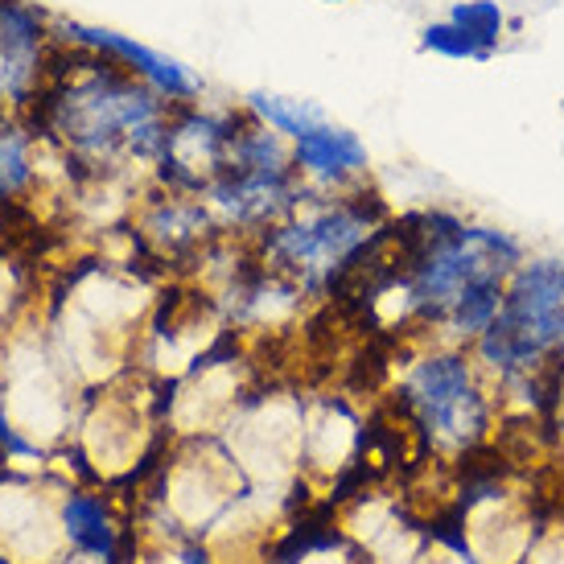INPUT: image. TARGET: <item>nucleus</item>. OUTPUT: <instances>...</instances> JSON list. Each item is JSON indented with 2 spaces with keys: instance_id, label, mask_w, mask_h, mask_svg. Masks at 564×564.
Here are the masks:
<instances>
[{
  "instance_id": "obj_1",
  "label": "nucleus",
  "mask_w": 564,
  "mask_h": 564,
  "mask_svg": "<svg viewBox=\"0 0 564 564\" xmlns=\"http://www.w3.org/2000/svg\"><path fill=\"white\" fill-rule=\"evenodd\" d=\"M400 256V310L408 322L437 329L445 310L474 284H507V276L528 260L523 239L495 223H474L449 210H429L408 223Z\"/></svg>"
},
{
  "instance_id": "obj_2",
  "label": "nucleus",
  "mask_w": 564,
  "mask_h": 564,
  "mask_svg": "<svg viewBox=\"0 0 564 564\" xmlns=\"http://www.w3.org/2000/svg\"><path fill=\"white\" fill-rule=\"evenodd\" d=\"M470 350L495 395L544 392L552 408L564 362V256H528L507 276L499 317Z\"/></svg>"
},
{
  "instance_id": "obj_3",
  "label": "nucleus",
  "mask_w": 564,
  "mask_h": 564,
  "mask_svg": "<svg viewBox=\"0 0 564 564\" xmlns=\"http://www.w3.org/2000/svg\"><path fill=\"white\" fill-rule=\"evenodd\" d=\"M83 66L87 70H79L50 104L54 132H63V141L83 158L158 165L177 108L104 54H91Z\"/></svg>"
},
{
  "instance_id": "obj_4",
  "label": "nucleus",
  "mask_w": 564,
  "mask_h": 564,
  "mask_svg": "<svg viewBox=\"0 0 564 564\" xmlns=\"http://www.w3.org/2000/svg\"><path fill=\"white\" fill-rule=\"evenodd\" d=\"M388 236V210L367 189H310L305 203L260 236L264 268L305 293H326Z\"/></svg>"
},
{
  "instance_id": "obj_5",
  "label": "nucleus",
  "mask_w": 564,
  "mask_h": 564,
  "mask_svg": "<svg viewBox=\"0 0 564 564\" xmlns=\"http://www.w3.org/2000/svg\"><path fill=\"white\" fill-rule=\"evenodd\" d=\"M400 404L437 454H470L495 429V383L482 376L470 346H424L400 376Z\"/></svg>"
},
{
  "instance_id": "obj_6",
  "label": "nucleus",
  "mask_w": 564,
  "mask_h": 564,
  "mask_svg": "<svg viewBox=\"0 0 564 564\" xmlns=\"http://www.w3.org/2000/svg\"><path fill=\"white\" fill-rule=\"evenodd\" d=\"M58 30H63L66 42H75L79 50H87V54H104V58H111L116 66H124L128 75L144 79L158 95H165L173 108L203 104V91H206L203 75H198L194 66L182 63V58L165 54V50L144 46V42H137V37L104 30V25H83V21H63Z\"/></svg>"
},
{
  "instance_id": "obj_7",
  "label": "nucleus",
  "mask_w": 564,
  "mask_h": 564,
  "mask_svg": "<svg viewBox=\"0 0 564 564\" xmlns=\"http://www.w3.org/2000/svg\"><path fill=\"white\" fill-rule=\"evenodd\" d=\"M293 165H297L301 182L317 194L359 189L371 173V149L355 128L334 124L326 116L293 141Z\"/></svg>"
},
{
  "instance_id": "obj_8",
  "label": "nucleus",
  "mask_w": 564,
  "mask_h": 564,
  "mask_svg": "<svg viewBox=\"0 0 564 564\" xmlns=\"http://www.w3.org/2000/svg\"><path fill=\"white\" fill-rule=\"evenodd\" d=\"M42 13L25 0H0V99L21 104L42 63Z\"/></svg>"
},
{
  "instance_id": "obj_9",
  "label": "nucleus",
  "mask_w": 564,
  "mask_h": 564,
  "mask_svg": "<svg viewBox=\"0 0 564 564\" xmlns=\"http://www.w3.org/2000/svg\"><path fill=\"white\" fill-rule=\"evenodd\" d=\"M239 108L248 111L251 120H260L264 128L281 132L284 141H297L301 132H310L317 120H326V111L317 108L314 99H301V95H281V91H248Z\"/></svg>"
},
{
  "instance_id": "obj_10",
  "label": "nucleus",
  "mask_w": 564,
  "mask_h": 564,
  "mask_svg": "<svg viewBox=\"0 0 564 564\" xmlns=\"http://www.w3.org/2000/svg\"><path fill=\"white\" fill-rule=\"evenodd\" d=\"M63 528L70 535V544L83 552H91L99 561L116 556V532H111V519L104 511V502L95 495H70L63 502Z\"/></svg>"
},
{
  "instance_id": "obj_11",
  "label": "nucleus",
  "mask_w": 564,
  "mask_h": 564,
  "mask_svg": "<svg viewBox=\"0 0 564 564\" xmlns=\"http://www.w3.org/2000/svg\"><path fill=\"white\" fill-rule=\"evenodd\" d=\"M445 17L454 21L457 30L470 33L490 58L507 46V37H511V30H516V21H511V13H507L502 0H454V4L445 9Z\"/></svg>"
},
{
  "instance_id": "obj_12",
  "label": "nucleus",
  "mask_w": 564,
  "mask_h": 564,
  "mask_svg": "<svg viewBox=\"0 0 564 564\" xmlns=\"http://www.w3.org/2000/svg\"><path fill=\"white\" fill-rule=\"evenodd\" d=\"M416 46H421L424 54L441 58V63H490V54H486L466 30H457L449 17L424 21L421 33H416Z\"/></svg>"
},
{
  "instance_id": "obj_13",
  "label": "nucleus",
  "mask_w": 564,
  "mask_h": 564,
  "mask_svg": "<svg viewBox=\"0 0 564 564\" xmlns=\"http://www.w3.org/2000/svg\"><path fill=\"white\" fill-rule=\"evenodd\" d=\"M30 182V153L25 141L17 137V128H0V189L13 194Z\"/></svg>"
},
{
  "instance_id": "obj_14",
  "label": "nucleus",
  "mask_w": 564,
  "mask_h": 564,
  "mask_svg": "<svg viewBox=\"0 0 564 564\" xmlns=\"http://www.w3.org/2000/svg\"><path fill=\"white\" fill-rule=\"evenodd\" d=\"M0 445H4V454H21V457H30L33 454V445L25 437H17L9 424L0 421Z\"/></svg>"
},
{
  "instance_id": "obj_15",
  "label": "nucleus",
  "mask_w": 564,
  "mask_h": 564,
  "mask_svg": "<svg viewBox=\"0 0 564 564\" xmlns=\"http://www.w3.org/2000/svg\"><path fill=\"white\" fill-rule=\"evenodd\" d=\"M322 4H350V0H322Z\"/></svg>"
}]
</instances>
